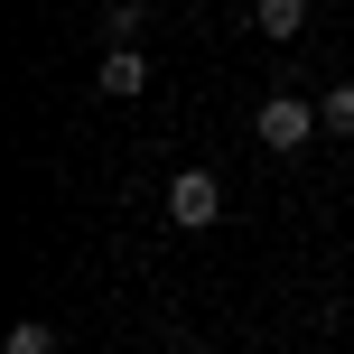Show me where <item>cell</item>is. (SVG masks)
<instances>
[{
  "instance_id": "cell-1",
  "label": "cell",
  "mask_w": 354,
  "mask_h": 354,
  "mask_svg": "<svg viewBox=\"0 0 354 354\" xmlns=\"http://www.w3.org/2000/svg\"><path fill=\"white\" fill-rule=\"evenodd\" d=\"M252 140H261L270 159H289V149L326 140V131H317V103H308V93H270V103L252 112Z\"/></svg>"
},
{
  "instance_id": "cell-2",
  "label": "cell",
  "mask_w": 354,
  "mask_h": 354,
  "mask_svg": "<svg viewBox=\"0 0 354 354\" xmlns=\"http://www.w3.org/2000/svg\"><path fill=\"white\" fill-rule=\"evenodd\" d=\"M214 214H224V187H214V168H177V177H168V224H177V233H205Z\"/></svg>"
},
{
  "instance_id": "cell-7",
  "label": "cell",
  "mask_w": 354,
  "mask_h": 354,
  "mask_svg": "<svg viewBox=\"0 0 354 354\" xmlns=\"http://www.w3.org/2000/svg\"><path fill=\"white\" fill-rule=\"evenodd\" d=\"M0 354H56V326L47 317H19L10 336H0Z\"/></svg>"
},
{
  "instance_id": "cell-6",
  "label": "cell",
  "mask_w": 354,
  "mask_h": 354,
  "mask_svg": "<svg viewBox=\"0 0 354 354\" xmlns=\"http://www.w3.org/2000/svg\"><path fill=\"white\" fill-rule=\"evenodd\" d=\"M317 131H326V140H354V84H326L317 93Z\"/></svg>"
},
{
  "instance_id": "cell-3",
  "label": "cell",
  "mask_w": 354,
  "mask_h": 354,
  "mask_svg": "<svg viewBox=\"0 0 354 354\" xmlns=\"http://www.w3.org/2000/svg\"><path fill=\"white\" fill-rule=\"evenodd\" d=\"M93 93H103V103H140V93H149V56H140V47H103Z\"/></svg>"
},
{
  "instance_id": "cell-4",
  "label": "cell",
  "mask_w": 354,
  "mask_h": 354,
  "mask_svg": "<svg viewBox=\"0 0 354 354\" xmlns=\"http://www.w3.org/2000/svg\"><path fill=\"white\" fill-rule=\"evenodd\" d=\"M252 28H261V37H280V47H289V37L308 28V0H252Z\"/></svg>"
},
{
  "instance_id": "cell-5",
  "label": "cell",
  "mask_w": 354,
  "mask_h": 354,
  "mask_svg": "<svg viewBox=\"0 0 354 354\" xmlns=\"http://www.w3.org/2000/svg\"><path fill=\"white\" fill-rule=\"evenodd\" d=\"M140 28H149V0H103V37L112 47H140Z\"/></svg>"
}]
</instances>
